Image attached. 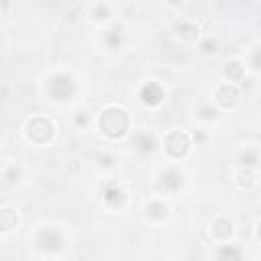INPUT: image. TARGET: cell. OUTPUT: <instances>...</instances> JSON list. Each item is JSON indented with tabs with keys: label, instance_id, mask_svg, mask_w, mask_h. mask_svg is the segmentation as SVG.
Masks as SVG:
<instances>
[{
	"label": "cell",
	"instance_id": "7a4b0ae2",
	"mask_svg": "<svg viewBox=\"0 0 261 261\" xmlns=\"http://www.w3.org/2000/svg\"><path fill=\"white\" fill-rule=\"evenodd\" d=\"M53 133H55V126L47 116H33L24 124V135L29 137V141L37 145L49 143L53 139Z\"/></svg>",
	"mask_w": 261,
	"mask_h": 261
},
{
	"label": "cell",
	"instance_id": "d6986e66",
	"mask_svg": "<svg viewBox=\"0 0 261 261\" xmlns=\"http://www.w3.org/2000/svg\"><path fill=\"white\" fill-rule=\"evenodd\" d=\"M241 161H243V165L245 167H255L257 165V161H259V157H257V151H245V153H241V157H239Z\"/></svg>",
	"mask_w": 261,
	"mask_h": 261
},
{
	"label": "cell",
	"instance_id": "7402d4cb",
	"mask_svg": "<svg viewBox=\"0 0 261 261\" xmlns=\"http://www.w3.org/2000/svg\"><path fill=\"white\" fill-rule=\"evenodd\" d=\"M86 122H88V114H86V112H77L75 124H77V126H86Z\"/></svg>",
	"mask_w": 261,
	"mask_h": 261
},
{
	"label": "cell",
	"instance_id": "e0dca14e",
	"mask_svg": "<svg viewBox=\"0 0 261 261\" xmlns=\"http://www.w3.org/2000/svg\"><path fill=\"white\" fill-rule=\"evenodd\" d=\"M237 184H239L241 188L249 190V188L255 184V171H253V169H249V167L241 169V171L237 173Z\"/></svg>",
	"mask_w": 261,
	"mask_h": 261
},
{
	"label": "cell",
	"instance_id": "4fadbf2b",
	"mask_svg": "<svg viewBox=\"0 0 261 261\" xmlns=\"http://www.w3.org/2000/svg\"><path fill=\"white\" fill-rule=\"evenodd\" d=\"M16 224H18V214L12 208H0V230L8 232L16 228Z\"/></svg>",
	"mask_w": 261,
	"mask_h": 261
},
{
	"label": "cell",
	"instance_id": "7c38bea8",
	"mask_svg": "<svg viewBox=\"0 0 261 261\" xmlns=\"http://www.w3.org/2000/svg\"><path fill=\"white\" fill-rule=\"evenodd\" d=\"M216 261H245L243 251L237 245H222L216 251Z\"/></svg>",
	"mask_w": 261,
	"mask_h": 261
},
{
	"label": "cell",
	"instance_id": "5b68a950",
	"mask_svg": "<svg viewBox=\"0 0 261 261\" xmlns=\"http://www.w3.org/2000/svg\"><path fill=\"white\" fill-rule=\"evenodd\" d=\"M37 247L41 251H45V253H57L63 247V237L53 226H47V228L39 230V234H37Z\"/></svg>",
	"mask_w": 261,
	"mask_h": 261
},
{
	"label": "cell",
	"instance_id": "9a60e30c",
	"mask_svg": "<svg viewBox=\"0 0 261 261\" xmlns=\"http://www.w3.org/2000/svg\"><path fill=\"white\" fill-rule=\"evenodd\" d=\"M224 75L230 82H241L245 77V65L241 61H228L226 67H224Z\"/></svg>",
	"mask_w": 261,
	"mask_h": 261
},
{
	"label": "cell",
	"instance_id": "ba28073f",
	"mask_svg": "<svg viewBox=\"0 0 261 261\" xmlns=\"http://www.w3.org/2000/svg\"><path fill=\"white\" fill-rule=\"evenodd\" d=\"M104 202L108 204V208L120 210L126 204V192L116 184H108L104 188Z\"/></svg>",
	"mask_w": 261,
	"mask_h": 261
},
{
	"label": "cell",
	"instance_id": "277c9868",
	"mask_svg": "<svg viewBox=\"0 0 261 261\" xmlns=\"http://www.w3.org/2000/svg\"><path fill=\"white\" fill-rule=\"evenodd\" d=\"M163 149L169 157H184L190 151V137L184 130H171L165 139H163Z\"/></svg>",
	"mask_w": 261,
	"mask_h": 261
},
{
	"label": "cell",
	"instance_id": "5bb4252c",
	"mask_svg": "<svg viewBox=\"0 0 261 261\" xmlns=\"http://www.w3.org/2000/svg\"><path fill=\"white\" fill-rule=\"evenodd\" d=\"M104 43L108 45V49H120V45L124 43V35L120 29H108L104 31Z\"/></svg>",
	"mask_w": 261,
	"mask_h": 261
},
{
	"label": "cell",
	"instance_id": "ffe728a7",
	"mask_svg": "<svg viewBox=\"0 0 261 261\" xmlns=\"http://www.w3.org/2000/svg\"><path fill=\"white\" fill-rule=\"evenodd\" d=\"M216 47H218V43H216L214 39H210V37H208V39H204V41L200 43L202 53H208V55H210V53H216Z\"/></svg>",
	"mask_w": 261,
	"mask_h": 261
},
{
	"label": "cell",
	"instance_id": "8fae6325",
	"mask_svg": "<svg viewBox=\"0 0 261 261\" xmlns=\"http://www.w3.org/2000/svg\"><path fill=\"white\" fill-rule=\"evenodd\" d=\"M210 234L216 241H226L232 234V222L228 218H216L212 222V226H210Z\"/></svg>",
	"mask_w": 261,
	"mask_h": 261
},
{
	"label": "cell",
	"instance_id": "44dd1931",
	"mask_svg": "<svg viewBox=\"0 0 261 261\" xmlns=\"http://www.w3.org/2000/svg\"><path fill=\"white\" fill-rule=\"evenodd\" d=\"M216 114H218V112H216L214 108H210V106H204V108H202V118H206V120H214Z\"/></svg>",
	"mask_w": 261,
	"mask_h": 261
},
{
	"label": "cell",
	"instance_id": "9c48e42d",
	"mask_svg": "<svg viewBox=\"0 0 261 261\" xmlns=\"http://www.w3.org/2000/svg\"><path fill=\"white\" fill-rule=\"evenodd\" d=\"M133 145H135V149L141 151V153H151V151L157 149V139H155L153 133H149V130H141V133L135 135Z\"/></svg>",
	"mask_w": 261,
	"mask_h": 261
},
{
	"label": "cell",
	"instance_id": "2e32d148",
	"mask_svg": "<svg viewBox=\"0 0 261 261\" xmlns=\"http://www.w3.org/2000/svg\"><path fill=\"white\" fill-rule=\"evenodd\" d=\"M145 212H147V216H149V218H153V220H161V218H165V216H167L169 208H167L163 202H151V204L145 208Z\"/></svg>",
	"mask_w": 261,
	"mask_h": 261
},
{
	"label": "cell",
	"instance_id": "ac0fdd59",
	"mask_svg": "<svg viewBox=\"0 0 261 261\" xmlns=\"http://www.w3.org/2000/svg\"><path fill=\"white\" fill-rule=\"evenodd\" d=\"M177 33H179V37H184V39H188V41H194V39L198 37V27L184 20V22L177 24Z\"/></svg>",
	"mask_w": 261,
	"mask_h": 261
},
{
	"label": "cell",
	"instance_id": "6da1fadb",
	"mask_svg": "<svg viewBox=\"0 0 261 261\" xmlns=\"http://www.w3.org/2000/svg\"><path fill=\"white\" fill-rule=\"evenodd\" d=\"M98 122H100V130H102L106 137H110V139H120V137H124L126 130H128V124H130L126 110H122V108H118V106H108V108H104Z\"/></svg>",
	"mask_w": 261,
	"mask_h": 261
},
{
	"label": "cell",
	"instance_id": "52a82bcc",
	"mask_svg": "<svg viewBox=\"0 0 261 261\" xmlns=\"http://www.w3.org/2000/svg\"><path fill=\"white\" fill-rule=\"evenodd\" d=\"M214 98H216V102H218L222 108H232V106L239 102V90H237L232 84H222V86L216 88Z\"/></svg>",
	"mask_w": 261,
	"mask_h": 261
},
{
	"label": "cell",
	"instance_id": "8992f818",
	"mask_svg": "<svg viewBox=\"0 0 261 261\" xmlns=\"http://www.w3.org/2000/svg\"><path fill=\"white\" fill-rule=\"evenodd\" d=\"M139 98L147 106H159L165 98V90L157 82H147V84H143V88L139 92Z\"/></svg>",
	"mask_w": 261,
	"mask_h": 261
},
{
	"label": "cell",
	"instance_id": "3957f363",
	"mask_svg": "<svg viewBox=\"0 0 261 261\" xmlns=\"http://www.w3.org/2000/svg\"><path fill=\"white\" fill-rule=\"evenodd\" d=\"M47 92H49V96L53 100L65 102L75 94V82H73V77L69 73H55V75L49 77Z\"/></svg>",
	"mask_w": 261,
	"mask_h": 261
},
{
	"label": "cell",
	"instance_id": "30bf717a",
	"mask_svg": "<svg viewBox=\"0 0 261 261\" xmlns=\"http://www.w3.org/2000/svg\"><path fill=\"white\" fill-rule=\"evenodd\" d=\"M181 179L184 177H181V173L177 169H165L161 173V177H159V186L163 190H167V192H177L181 188Z\"/></svg>",
	"mask_w": 261,
	"mask_h": 261
}]
</instances>
